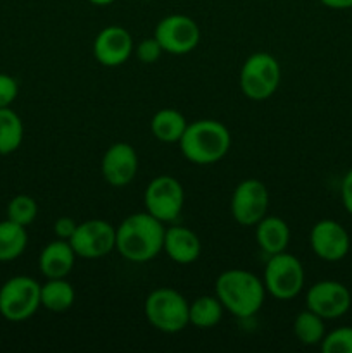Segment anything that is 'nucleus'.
Instances as JSON below:
<instances>
[{"label": "nucleus", "mask_w": 352, "mask_h": 353, "mask_svg": "<svg viewBox=\"0 0 352 353\" xmlns=\"http://www.w3.org/2000/svg\"><path fill=\"white\" fill-rule=\"evenodd\" d=\"M162 224L147 210L131 214L116 228V250L135 264L152 261L161 254L164 245L166 228Z\"/></svg>", "instance_id": "obj_1"}, {"label": "nucleus", "mask_w": 352, "mask_h": 353, "mask_svg": "<svg viewBox=\"0 0 352 353\" xmlns=\"http://www.w3.org/2000/svg\"><path fill=\"white\" fill-rule=\"evenodd\" d=\"M214 290L224 309L240 319L257 314L264 303V283L254 272L244 269H228L221 272Z\"/></svg>", "instance_id": "obj_2"}, {"label": "nucleus", "mask_w": 352, "mask_h": 353, "mask_svg": "<svg viewBox=\"0 0 352 353\" xmlns=\"http://www.w3.org/2000/svg\"><path fill=\"white\" fill-rule=\"evenodd\" d=\"M179 143L183 157L197 165L219 162L231 147V133L216 119H197L186 126Z\"/></svg>", "instance_id": "obj_3"}, {"label": "nucleus", "mask_w": 352, "mask_h": 353, "mask_svg": "<svg viewBox=\"0 0 352 353\" xmlns=\"http://www.w3.org/2000/svg\"><path fill=\"white\" fill-rule=\"evenodd\" d=\"M144 310L148 323L162 333H179L190 324V303L173 288L154 290L145 300Z\"/></svg>", "instance_id": "obj_4"}, {"label": "nucleus", "mask_w": 352, "mask_h": 353, "mask_svg": "<svg viewBox=\"0 0 352 353\" xmlns=\"http://www.w3.org/2000/svg\"><path fill=\"white\" fill-rule=\"evenodd\" d=\"M282 79L278 61L268 52H255L248 55L238 76L240 90L247 99L266 100L275 95Z\"/></svg>", "instance_id": "obj_5"}, {"label": "nucleus", "mask_w": 352, "mask_h": 353, "mask_svg": "<svg viewBox=\"0 0 352 353\" xmlns=\"http://www.w3.org/2000/svg\"><path fill=\"white\" fill-rule=\"evenodd\" d=\"M41 307V285L30 276H14L0 286V314L10 323L30 319Z\"/></svg>", "instance_id": "obj_6"}, {"label": "nucleus", "mask_w": 352, "mask_h": 353, "mask_svg": "<svg viewBox=\"0 0 352 353\" xmlns=\"http://www.w3.org/2000/svg\"><path fill=\"white\" fill-rule=\"evenodd\" d=\"M304 268L299 259L292 254L280 252L269 255L264 268V288L276 300H292L304 288Z\"/></svg>", "instance_id": "obj_7"}, {"label": "nucleus", "mask_w": 352, "mask_h": 353, "mask_svg": "<svg viewBox=\"0 0 352 353\" xmlns=\"http://www.w3.org/2000/svg\"><path fill=\"white\" fill-rule=\"evenodd\" d=\"M145 210L161 223H173L182 214L185 192L182 183L169 174L157 176L148 183L144 193Z\"/></svg>", "instance_id": "obj_8"}, {"label": "nucleus", "mask_w": 352, "mask_h": 353, "mask_svg": "<svg viewBox=\"0 0 352 353\" xmlns=\"http://www.w3.org/2000/svg\"><path fill=\"white\" fill-rule=\"evenodd\" d=\"M154 38L166 54L185 55L199 45L200 28L190 16L171 14L159 21L154 30Z\"/></svg>", "instance_id": "obj_9"}, {"label": "nucleus", "mask_w": 352, "mask_h": 353, "mask_svg": "<svg viewBox=\"0 0 352 353\" xmlns=\"http://www.w3.org/2000/svg\"><path fill=\"white\" fill-rule=\"evenodd\" d=\"M269 192L259 179L248 178L237 185L231 195V216L242 226H255L268 214Z\"/></svg>", "instance_id": "obj_10"}, {"label": "nucleus", "mask_w": 352, "mask_h": 353, "mask_svg": "<svg viewBox=\"0 0 352 353\" xmlns=\"http://www.w3.org/2000/svg\"><path fill=\"white\" fill-rule=\"evenodd\" d=\"M81 259H102L116 248V228L104 219H90L78 224L69 240Z\"/></svg>", "instance_id": "obj_11"}, {"label": "nucleus", "mask_w": 352, "mask_h": 353, "mask_svg": "<svg viewBox=\"0 0 352 353\" xmlns=\"http://www.w3.org/2000/svg\"><path fill=\"white\" fill-rule=\"evenodd\" d=\"M307 309L313 310L320 317L326 319H338L345 316L352 305L351 292L340 281H317L307 292L306 296Z\"/></svg>", "instance_id": "obj_12"}, {"label": "nucleus", "mask_w": 352, "mask_h": 353, "mask_svg": "<svg viewBox=\"0 0 352 353\" xmlns=\"http://www.w3.org/2000/svg\"><path fill=\"white\" fill-rule=\"evenodd\" d=\"M314 254L326 262H338L351 250V236L340 223L333 219L317 221L309 234Z\"/></svg>", "instance_id": "obj_13"}, {"label": "nucleus", "mask_w": 352, "mask_h": 353, "mask_svg": "<svg viewBox=\"0 0 352 353\" xmlns=\"http://www.w3.org/2000/svg\"><path fill=\"white\" fill-rule=\"evenodd\" d=\"M133 52L135 45L130 31L116 24L100 30L93 40V57L106 68H117L124 64Z\"/></svg>", "instance_id": "obj_14"}, {"label": "nucleus", "mask_w": 352, "mask_h": 353, "mask_svg": "<svg viewBox=\"0 0 352 353\" xmlns=\"http://www.w3.org/2000/svg\"><path fill=\"white\" fill-rule=\"evenodd\" d=\"M100 171L107 185L114 188H123L130 185L138 171L137 152L130 143H124V141L110 145L102 157Z\"/></svg>", "instance_id": "obj_15"}, {"label": "nucleus", "mask_w": 352, "mask_h": 353, "mask_svg": "<svg viewBox=\"0 0 352 353\" xmlns=\"http://www.w3.org/2000/svg\"><path fill=\"white\" fill-rule=\"evenodd\" d=\"M162 250L176 264H192L200 257L202 243L199 236L190 228L171 226L164 231V245Z\"/></svg>", "instance_id": "obj_16"}, {"label": "nucleus", "mask_w": 352, "mask_h": 353, "mask_svg": "<svg viewBox=\"0 0 352 353\" xmlns=\"http://www.w3.org/2000/svg\"><path fill=\"white\" fill-rule=\"evenodd\" d=\"M76 257L78 255L71 243L68 240L57 238L43 247L40 257H38V268L47 279L66 278L75 268Z\"/></svg>", "instance_id": "obj_17"}, {"label": "nucleus", "mask_w": 352, "mask_h": 353, "mask_svg": "<svg viewBox=\"0 0 352 353\" xmlns=\"http://www.w3.org/2000/svg\"><path fill=\"white\" fill-rule=\"evenodd\" d=\"M255 241L264 254L275 255L285 252L290 241V228L282 217L266 214L255 224Z\"/></svg>", "instance_id": "obj_18"}, {"label": "nucleus", "mask_w": 352, "mask_h": 353, "mask_svg": "<svg viewBox=\"0 0 352 353\" xmlns=\"http://www.w3.org/2000/svg\"><path fill=\"white\" fill-rule=\"evenodd\" d=\"M186 126L188 123H186L185 116L176 109L157 110L150 121L152 134L162 143H178Z\"/></svg>", "instance_id": "obj_19"}, {"label": "nucleus", "mask_w": 352, "mask_h": 353, "mask_svg": "<svg viewBox=\"0 0 352 353\" xmlns=\"http://www.w3.org/2000/svg\"><path fill=\"white\" fill-rule=\"evenodd\" d=\"M76 299L75 288L66 278L48 279L41 285V307L55 314L66 312L72 307Z\"/></svg>", "instance_id": "obj_20"}, {"label": "nucleus", "mask_w": 352, "mask_h": 353, "mask_svg": "<svg viewBox=\"0 0 352 353\" xmlns=\"http://www.w3.org/2000/svg\"><path fill=\"white\" fill-rule=\"evenodd\" d=\"M28 245L26 228L14 221H0V262H12L23 255Z\"/></svg>", "instance_id": "obj_21"}, {"label": "nucleus", "mask_w": 352, "mask_h": 353, "mask_svg": "<svg viewBox=\"0 0 352 353\" xmlns=\"http://www.w3.org/2000/svg\"><path fill=\"white\" fill-rule=\"evenodd\" d=\"M223 310L224 307L217 296H199L190 303V324L199 330H211L223 319Z\"/></svg>", "instance_id": "obj_22"}, {"label": "nucleus", "mask_w": 352, "mask_h": 353, "mask_svg": "<svg viewBox=\"0 0 352 353\" xmlns=\"http://www.w3.org/2000/svg\"><path fill=\"white\" fill-rule=\"evenodd\" d=\"M24 126L16 110L10 107L0 109V155H9L21 147Z\"/></svg>", "instance_id": "obj_23"}, {"label": "nucleus", "mask_w": 352, "mask_h": 353, "mask_svg": "<svg viewBox=\"0 0 352 353\" xmlns=\"http://www.w3.org/2000/svg\"><path fill=\"white\" fill-rule=\"evenodd\" d=\"M293 333L295 338L302 345L313 347V345H321L326 330H324V319L314 314L313 310L306 309L304 312L297 314L293 321Z\"/></svg>", "instance_id": "obj_24"}, {"label": "nucleus", "mask_w": 352, "mask_h": 353, "mask_svg": "<svg viewBox=\"0 0 352 353\" xmlns=\"http://www.w3.org/2000/svg\"><path fill=\"white\" fill-rule=\"evenodd\" d=\"M38 216V203L30 195H16L10 199L7 205V219L21 224V226H30Z\"/></svg>", "instance_id": "obj_25"}, {"label": "nucleus", "mask_w": 352, "mask_h": 353, "mask_svg": "<svg viewBox=\"0 0 352 353\" xmlns=\"http://www.w3.org/2000/svg\"><path fill=\"white\" fill-rule=\"evenodd\" d=\"M321 350L323 353H352V327H337L324 334Z\"/></svg>", "instance_id": "obj_26"}, {"label": "nucleus", "mask_w": 352, "mask_h": 353, "mask_svg": "<svg viewBox=\"0 0 352 353\" xmlns=\"http://www.w3.org/2000/svg\"><path fill=\"white\" fill-rule=\"evenodd\" d=\"M162 47L159 45V41L152 38H145L140 43L135 47V54H137V59L144 64H154V62L159 61V57L162 55Z\"/></svg>", "instance_id": "obj_27"}, {"label": "nucleus", "mask_w": 352, "mask_h": 353, "mask_svg": "<svg viewBox=\"0 0 352 353\" xmlns=\"http://www.w3.org/2000/svg\"><path fill=\"white\" fill-rule=\"evenodd\" d=\"M19 93V85L10 74L0 72V109L2 107H10V103L17 99Z\"/></svg>", "instance_id": "obj_28"}, {"label": "nucleus", "mask_w": 352, "mask_h": 353, "mask_svg": "<svg viewBox=\"0 0 352 353\" xmlns=\"http://www.w3.org/2000/svg\"><path fill=\"white\" fill-rule=\"evenodd\" d=\"M76 228H78V223H76L72 217H59L54 224V231H55V236L61 238V240H71V236L75 234Z\"/></svg>", "instance_id": "obj_29"}, {"label": "nucleus", "mask_w": 352, "mask_h": 353, "mask_svg": "<svg viewBox=\"0 0 352 353\" xmlns=\"http://www.w3.org/2000/svg\"><path fill=\"white\" fill-rule=\"evenodd\" d=\"M340 199L344 203V209L352 216V169L345 172L340 185Z\"/></svg>", "instance_id": "obj_30"}, {"label": "nucleus", "mask_w": 352, "mask_h": 353, "mask_svg": "<svg viewBox=\"0 0 352 353\" xmlns=\"http://www.w3.org/2000/svg\"><path fill=\"white\" fill-rule=\"evenodd\" d=\"M324 7L328 9H337V10H345L352 9V0H320Z\"/></svg>", "instance_id": "obj_31"}, {"label": "nucleus", "mask_w": 352, "mask_h": 353, "mask_svg": "<svg viewBox=\"0 0 352 353\" xmlns=\"http://www.w3.org/2000/svg\"><path fill=\"white\" fill-rule=\"evenodd\" d=\"M88 2L93 3V6H110L116 0H88Z\"/></svg>", "instance_id": "obj_32"}, {"label": "nucleus", "mask_w": 352, "mask_h": 353, "mask_svg": "<svg viewBox=\"0 0 352 353\" xmlns=\"http://www.w3.org/2000/svg\"><path fill=\"white\" fill-rule=\"evenodd\" d=\"M141 2H154V0H141Z\"/></svg>", "instance_id": "obj_33"}]
</instances>
